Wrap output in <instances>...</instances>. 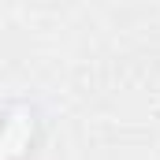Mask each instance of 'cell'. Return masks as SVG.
I'll list each match as a JSON object with an SVG mask.
<instances>
[{
    "instance_id": "cell-1",
    "label": "cell",
    "mask_w": 160,
    "mask_h": 160,
    "mask_svg": "<svg viewBox=\"0 0 160 160\" xmlns=\"http://www.w3.org/2000/svg\"><path fill=\"white\" fill-rule=\"evenodd\" d=\"M30 130H34V119H30V112L26 108H15L8 123H4V130H0V160H15L26 145H30Z\"/></svg>"
}]
</instances>
